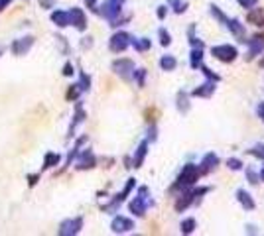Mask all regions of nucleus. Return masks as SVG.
Masks as SVG:
<instances>
[{
  "mask_svg": "<svg viewBox=\"0 0 264 236\" xmlns=\"http://www.w3.org/2000/svg\"><path fill=\"white\" fill-rule=\"evenodd\" d=\"M249 22L251 24H257V26H264V12L263 10H255V8H251V14H249Z\"/></svg>",
  "mask_w": 264,
  "mask_h": 236,
  "instance_id": "nucleus-27",
  "label": "nucleus"
},
{
  "mask_svg": "<svg viewBox=\"0 0 264 236\" xmlns=\"http://www.w3.org/2000/svg\"><path fill=\"white\" fill-rule=\"evenodd\" d=\"M38 179H40V174L28 176V185H30V187H36V185H38Z\"/></svg>",
  "mask_w": 264,
  "mask_h": 236,
  "instance_id": "nucleus-43",
  "label": "nucleus"
},
{
  "mask_svg": "<svg viewBox=\"0 0 264 236\" xmlns=\"http://www.w3.org/2000/svg\"><path fill=\"white\" fill-rule=\"evenodd\" d=\"M249 154H253V156H257V158L264 160V146H255V148H251Z\"/></svg>",
  "mask_w": 264,
  "mask_h": 236,
  "instance_id": "nucleus-39",
  "label": "nucleus"
},
{
  "mask_svg": "<svg viewBox=\"0 0 264 236\" xmlns=\"http://www.w3.org/2000/svg\"><path fill=\"white\" fill-rule=\"evenodd\" d=\"M83 2H85V6H87L89 10L95 12V8H97V0H83Z\"/></svg>",
  "mask_w": 264,
  "mask_h": 236,
  "instance_id": "nucleus-45",
  "label": "nucleus"
},
{
  "mask_svg": "<svg viewBox=\"0 0 264 236\" xmlns=\"http://www.w3.org/2000/svg\"><path fill=\"white\" fill-rule=\"evenodd\" d=\"M132 229H134V221H132V219H126V217H122V215L114 217V219H112V223H110V231H112V233H116V235L130 233Z\"/></svg>",
  "mask_w": 264,
  "mask_h": 236,
  "instance_id": "nucleus-14",
  "label": "nucleus"
},
{
  "mask_svg": "<svg viewBox=\"0 0 264 236\" xmlns=\"http://www.w3.org/2000/svg\"><path fill=\"white\" fill-rule=\"evenodd\" d=\"M85 109H83V105H81V101H77V105H75V113H73V120H71V126H69V132H67V138H73L75 136V128L85 120Z\"/></svg>",
  "mask_w": 264,
  "mask_h": 236,
  "instance_id": "nucleus-15",
  "label": "nucleus"
},
{
  "mask_svg": "<svg viewBox=\"0 0 264 236\" xmlns=\"http://www.w3.org/2000/svg\"><path fill=\"white\" fill-rule=\"evenodd\" d=\"M83 229V217H73V219H65L61 225H59V236H75L81 233Z\"/></svg>",
  "mask_w": 264,
  "mask_h": 236,
  "instance_id": "nucleus-8",
  "label": "nucleus"
},
{
  "mask_svg": "<svg viewBox=\"0 0 264 236\" xmlns=\"http://www.w3.org/2000/svg\"><path fill=\"white\" fill-rule=\"evenodd\" d=\"M79 95H81L79 85H71L69 91H67V99H69V101H79Z\"/></svg>",
  "mask_w": 264,
  "mask_h": 236,
  "instance_id": "nucleus-34",
  "label": "nucleus"
},
{
  "mask_svg": "<svg viewBox=\"0 0 264 236\" xmlns=\"http://www.w3.org/2000/svg\"><path fill=\"white\" fill-rule=\"evenodd\" d=\"M199 69L203 71V75H205V77H207L209 81H215V83H219V81H221V77H219L217 73H213V71H211V69H209V67H205V65H201Z\"/></svg>",
  "mask_w": 264,
  "mask_h": 236,
  "instance_id": "nucleus-36",
  "label": "nucleus"
},
{
  "mask_svg": "<svg viewBox=\"0 0 264 236\" xmlns=\"http://www.w3.org/2000/svg\"><path fill=\"white\" fill-rule=\"evenodd\" d=\"M189 65H191V69H199V67L203 65V50H201V48H191Z\"/></svg>",
  "mask_w": 264,
  "mask_h": 236,
  "instance_id": "nucleus-23",
  "label": "nucleus"
},
{
  "mask_svg": "<svg viewBox=\"0 0 264 236\" xmlns=\"http://www.w3.org/2000/svg\"><path fill=\"white\" fill-rule=\"evenodd\" d=\"M261 67H264V59H261Z\"/></svg>",
  "mask_w": 264,
  "mask_h": 236,
  "instance_id": "nucleus-50",
  "label": "nucleus"
},
{
  "mask_svg": "<svg viewBox=\"0 0 264 236\" xmlns=\"http://www.w3.org/2000/svg\"><path fill=\"white\" fill-rule=\"evenodd\" d=\"M243 166H245V164H243L241 160H237V158H229V160H227V168H229V170H233V172L243 170Z\"/></svg>",
  "mask_w": 264,
  "mask_h": 236,
  "instance_id": "nucleus-35",
  "label": "nucleus"
},
{
  "mask_svg": "<svg viewBox=\"0 0 264 236\" xmlns=\"http://www.w3.org/2000/svg\"><path fill=\"white\" fill-rule=\"evenodd\" d=\"M130 46H134L136 52H148L152 48V42L148 38H132L130 40Z\"/></svg>",
  "mask_w": 264,
  "mask_h": 236,
  "instance_id": "nucleus-25",
  "label": "nucleus"
},
{
  "mask_svg": "<svg viewBox=\"0 0 264 236\" xmlns=\"http://www.w3.org/2000/svg\"><path fill=\"white\" fill-rule=\"evenodd\" d=\"M95 166H97V158H95V154L89 148L87 150H81L77 154V158H75V170L85 172V170H93Z\"/></svg>",
  "mask_w": 264,
  "mask_h": 236,
  "instance_id": "nucleus-11",
  "label": "nucleus"
},
{
  "mask_svg": "<svg viewBox=\"0 0 264 236\" xmlns=\"http://www.w3.org/2000/svg\"><path fill=\"white\" fill-rule=\"evenodd\" d=\"M77 85H79L81 93H87V91L91 89V77H89L87 73L81 71V73H79V83H77Z\"/></svg>",
  "mask_w": 264,
  "mask_h": 236,
  "instance_id": "nucleus-28",
  "label": "nucleus"
},
{
  "mask_svg": "<svg viewBox=\"0 0 264 236\" xmlns=\"http://www.w3.org/2000/svg\"><path fill=\"white\" fill-rule=\"evenodd\" d=\"M2 54H4V46H0V58H2Z\"/></svg>",
  "mask_w": 264,
  "mask_h": 236,
  "instance_id": "nucleus-49",
  "label": "nucleus"
},
{
  "mask_svg": "<svg viewBox=\"0 0 264 236\" xmlns=\"http://www.w3.org/2000/svg\"><path fill=\"white\" fill-rule=\"evenodd\" d=\"M217 166H219V158H217V154L209 152V154L203 156V160H201V164H199V172H201V174H209V172H213Z\"/></svg>",
  "mask_w": 264,
  "mask_h": 236,
  "instance_id": "nucleus-17",
  "label": "nucleus"
},
{
  "mask_svg": "<svg viewBox=\"0 0 264 236\" xmlns=\"http://www.w3.org/2000/svg\"><path fill=\"white\" fill-rule=\"evenodd\" d=\"M257 113H259V117L263 118V122H264V103H261V105H259V109H257Z\"/></svg>",
  "mask_w": 264,
  "mask_h": 236,
  "instance_id": "nucleus-47",
  "label": "nucleus"
},
{
  "mask_svg": "<svg viewBox=\"0 0 264 236\" xmlns=\"http://www.w3.org/2000/svg\"><path fill=\"white\" fill-rule=\"evenodd\" d=\"M130 40H132V36L128 32H114L108 40V50L112 54H122L130 46Z\"/></svg>",
  "mask_w": 264,
  "mask_h": 236,
  "instance_id": "nucleus-6",
  "label": "nucleus"
},
{
  "mask_svg": "<svg viewBox=\"0 0 264 236\" xmlns=\"http://www.w3.org/2000/svg\"><path fill=\"white\" fill-rule=\"evenodd\" d=\"M209 12H211L213 16L233 34V36H237V38H241V42H243V38H245V26L237 20V18H229V16H225L223 12H221V8L219 6H215V4H211L209 6Z\"/></svg>",
  "mask_w": 264,
  "mask_h": 236,
  "instance_id": "nucleus-2",
  "label": "nucleus"
},
{
  "mask_svg": "<svg viewBox=\"0 0 264 236\" xmlns=\"http://www.w3.org/2000/svg\"><path fill=\"white\" fill-rule=\"evenodd\" d=\"M50 18H52V24H55L57 28H67L69 26V12L67 10H53Z\"/></svg>",
  "mask_w": 264,
  "mask_h": 236,
  "instance_id": "nucleus-20",
  "label": "nucleus"
},
{
  "mask_svg": "<svg viewBox=\"0 0 264 236\" xmlns=\"http://www.w3.org/2000/svg\"><path fill=\"white\" fill-rule=\"evenodd\" d=\"M124 2H126V0H105L99 8H95V12H97V14H101L105 20L112 22V20H116V18L120 16Z\"/></svg>",
  "mask_w": 264,
  "mask_h": 236,
  "instance_id": "nucleus-4",
  "label": "nucleus"
},
{
  "mask_svg": "<svg viewBox=\"0 0 264 236\" xmlns=\"http://www.w3.org/2000/svg\"><path fill=\"white\" fill-rule=\"evenodd\" d=\"M53 6H55V0H40V8L44 10H52Z\"/></svg>",
  "mask_w": 264,
  "mask_h": 236,
  "instance_id": "nucleus-41",
  "label": "nucleus"
},
{
  "mask_svg": "<svg viewBox=\"0 0 264 236\" xmlns=\"http://www.w3.org/2000/svg\"><path fill=\"white\" fill-rule=\"evenodd\" d=\"M172 6H174V12L176 14H183L185 8H187V2H181V0H168Z\"/></svg>",
  "mask_w": 264,
  "mask_h": 236,
  "instance_id": "nucleus-33",
  "label": "nucleus"
},
{
  "mask_svg": "<svg viewBox=\"0 0 264 236\" xmlns=\"http://www.w3.org/2000/svg\"><path fill=\"white\" fill-rule=\"evenodd\" d=\"M69 26H73L75 30L79 32H85L87 30V16L81 8H69Z\"/></svg>",
  "mask_w": 264,
  "mask_h": 236,
  "instance_id": "nucleus-13",
  "label": "nucleus"
},
{
  "mask_svg": "<svg viewBox=\"0 0 264 236\" xmlns=\"http://www.w3.org/2000/svg\"><path fill=\"white\" fill-rule=\"evenodd\" d=\"M247 179H249V183L257 185V183H259V174H257L253 168H249V170H247Z\"/></svg>",
  "mask_w": 264,
  "mask_h": 236,
  "instance_id": "nucleus-37",
  "label": "nucleus"
},
{
  "mask_svg": "<svg viewBox=\"0 0 264 236\" xmlns=\"http://www.w3.org/2000/svg\"><path fill=\"white\" fill-rule=\"evenodd\" d=\"M112 71L118 75V77H122V79H132V73H134V61L132 59H126V58H120V59H114L112 61Z\"/></svg>",
  "mask_w": 264,
  "mask_h": 236,
  "instance_id": "nucleus-9",
  "label": "nucleus"
},
{
  "mask_svg": "<svg viewBox=\"0 0 264 236\" xmlns=\"http://www.w3.org/2000/svg\"><path fill=\"white\" fill-rule=\"evenodd\" d=\"M34 44H36V38H34V36H24V38H18V40H14V42L10 44V52H12L14 56L22 58V56H26V54L32 50Z\"/></svg>",
  "mask_w": 264,
  "mask_h": 236,
  "instance_id": "nucleus-10",
  "label": "nucleus"
},
{
  "mask_svg": "<svg viewBox=\"0 0 264 236\" xmlns=\"http://www.w3.org/2000/svg\"><path fill=\"white\" fill-rule=\"evenodd\" d=\"M136 187V179L134 177H130L128 181H126V185H124V189L118 193V195H114V199L110 201V205H106V207H103V211H114V209H118L120 207V203L130 195V191Z\"/></svg>",
  "mask_w": 264,
  "mask_h": 236,
  "instance_id": "nucleus-12",
  "label": "nucleus"
},
{
  "mask_svg": "<svg viewBox=\"0 0 264 236\" xmlns=\"http://www.w3.org/2000/svg\"><path fill=\"white\" fill-rule=\"evenodd\" d=\"M237 201L243 205V209H247V211H253L255 209V199L245 191V189H239L237 191Z\"/></svg>",
  "mask_w": 264,
  "mask_h": 236,
  "instance_id": "nucleus-21",
  "label": "nucleus"
},
{
  "mask_svg": "<svg viewBox=\"0 0 264 236\" xmlns=\"http://www.w3.org/2000/svg\"><path fill=\"white\" fill-rule=\"evenodd\" d=\"M148 140H142L140 142V146L136 148V154H134V166L132 168H142V164H144V160H146V154H148Z\"/></svg>",
  "mask_w": 264,
  "mask_h": 236,
  "instance_id": "nucleus-19",
  "label": "nucleus"
},
{
  "mask_svg": "<svg viewBox=\"0 0 264 236\" xmlns=\"http://www.w3.org/2000/svg\"><path fill=\"white\" fill-rule=\"evenodd\" d=\"M211 56L215 59H219V61H223V63H233L235 59L239 58V52H237L235 46L223 44V46H215V48H211Z\"/></svg>",
  "mask_w": 264,
  "mask_h": 236,
  "instance_id": "nucleus-7",
  "label": "nucleus"
},
{
  "mask_svg": "<svg viewBox=\"0 0 264 236\" xmlns=\"http://www.w3.org/2000/svg\"><path fill=\"white\" fill-rule=\"evenodd\" d=\"M156 14H158L160 20H164V18L168 16V6H158V12H156Z\"/></svg>",
  "mask_w": 264,
  "mask_h": 236,
  "instance_id": "nucleus-44",
  "label": "nucleus"
},
{
  "mask_svg": "<svg viewBox=\"0 0 264 236\" xmlns=\"http://www.w3.org/2000/svg\"><path fill=\"white\" fill-rule=\"evenodd\" d=\"M259 177H261V179H263V181H264V168H263V170H261V176H259Z\"/></svg>",
  "mask_w": 264,
  "mask_h": 236,
  "instance_id": "nucleus-48",
  "label": "nucleus"
},
{
  "mask_svg": "<svg viewBox=\"0 0 264 236\" xmlns=\"http://www.w3.org/2000/svg\"><path fill=\"white\" fill-rule=\"evenodd\" d=\"M59 162H61V156L59 154H55V152H48L46 156H44V166H42V172H48V170H52L55 166H59Z\"/></svg>",
  "mask_w": 264,
  "mask_h": 236,
  "instance_id": "nucleus-22",
  "label": "nucleus"
},
{
  "mask_svg": "<svg viewBox=\"0 0 264 236\" xmlns=\"http://www.w3.org/2000/svg\"><path fill=\"white\" fill-rule=\"evenodd\" d=\"M201 172H199V166H193V164H185L183 170L179 172V176L176 179V183L172 185V191H185L189 187L195 185V181L199 179Z\"/></svg>",
  "mask_w": 264,
  "mask_h": 236,
  "instance_id": "nucleus-1",
  "label": "nucleus"
},
{
  "mask_svg": "<svg viewBox=\"0 0 264 236\" xmlns=\"http://www.w3.org/2000/svg\"><path fill=\"white\" fill-rule=\"evenodd\" d=\"M132 77L136 79V83H138V87H144V83H146V69H134V73H132Z\"/></svg>",
  "mask_w": 264,
  "mask_h": 236,
  "instance_id": "nucleus-32",
  "label": "nucleus"
},
{
  "mask_svg": "<svg viewBox=\"0 0 264 236\" xmlns=\"http://www.w3.org/2000/svg\"><path fill=\"white\" fill-rule=\"evenodd\" d=\"M73 73H75V71H73V65H71V63L67 61V63L63 65V75H65V77H71Z\"/></svg>",
  "mask_w": 264,
  "mask_h": 236,
  "instance_id": "nucleus-42",
  "label": "nucleus"
},
{
  "mask_svg": "<svg viewBox=\"0 0 264 236\" xmlns=\"http://www.w3.org/2000/svg\"><path fill=\"white\" fill-rule=\"evenodd\" d=\"M195 227H197V223H195V219H185V221H181V233L183 235H191L193 231H195Z\"/></svg>",
  "mask_w": 264,
  "mask_h": 236,
  "instance_id": "nucleus-29",
  "label": "nucleus"
},
{
  "mask_svg": "<svg viewBox=\"0 0 264 236\" xmlns=\"http://www.w3.org/2000/svg\"><path fill=\"white\" fill-rule=\"evenodd\" d=\"M205 193H209V187H197V189H185V193L176 201V211L177 213H181V211H185L187 207H191L193 203H195V199L197 197H201V195H205Z\"/></svg>",
  "mask_w": 264,
  "mask_h": 236,
  "instance_id": "nucleus-5",
  "label": "nucleus"
},
{
  "mask_svg": "<svg viewBox=\"0 0 264 236\" xmlns=\"http://www.w3.org/2000/svg\"><path fill=\"white\" fill-rule=\"evenodd\" d=\"M158 36H160V44H162L164 48H168V46L172 44V36H170V32H168V30L160 28V30H158Z\"/></svg>",
  "mask_w": 264,
  "mask_h": 236,
  "instance_id": "nucleus-31",
  "label": "nucleus"
},
{
  "mask_svg": "<svg viewBox=\"0 0 264 236\" xmlns=\"http://www.w3.org/2000/svg\"><path fill=\"white\" fill-rule=\"evenodd\" d=\"M160 67L164 71H174L177 67V59L174 58V56H164V58L160 59Z\"/></svg>",
  "mask_w": 264,
  "mask_h": 236,
  "instance_id": "nucleus-26",
  "label": "nucleus"
},
{
  "mask_svg": "<svg viewBox=\"0 0 264 236\" xmlns=\"http://www.w3.org/2000/svg\"><path fill=\"white\" fill-rule=\"evenodd\" d=\"M150 205H152V201H150V189H148L146 185H142V187L138 189V195L128 203V211H130L134 217H144Z\"/></svg>",
  "mask_w": 264,
  "mask_h": 236,
  "instance_id": "nucleus-3",
  "label": "nucleus"
},
{
  "mask_svg": "<svg viewBox=\"0 0 264 236\" xmlns=\"http://www.w3.org/2000/svg\"><path fill=\"white\" fill-rule=\"evenodd\" d=\"M217 83L215 81H207V83H203V85H199L197 89H193L191 91V97H203V99H211L213 93H215V87Z\"/></svg>",
  "mask_w": 264,
  "mask_h": 236,
  "instance_id": "nucleus-18",
  "label": "nucleus"
},
{
  "mask_svg": "<svg viewBox=\"0 0 264 236\" xmlns=\"http://www.w3.org/2000/svg\"><path fill=\"white\" fill-rule=\"evenodd\" d=\"M85 142H87V136H81V138H79V140L75 142V146H73V150H71V152H69V156H67V162H65V166H63V170H65L67 166H71V164L75 162V158H77V154L81 152V146H83Z\"/></svg>",
  "mask_w": 264,
  "mask_h": 236,
  "instance_id": "nucleus-24",
  "label": "nucleus"
},
{
  "mask_svg": "<svg viewBox=\"0 0 264 236\" xmlns=\"http://www.w3.org/2000/svg\"><path fill=\"white\" fill-rule=\"evenodd\" d=\"M264 52V36H255L253 40H249V56L247 59L251 61V59H255L257 56H261Z\"/></svg>",
  "mask_w": 264,
  "mask_h": 236,
  "instance_id": "nucleus-16",
  "label": "nucleus"
},
{
  "mask_svg": "<svg viewBox=\"0 0 264 236\" xmlns=\"http://www.w3.org/2000/svg\"><path fill=\"white\" fill-rule=\"evenodd\" d=\"M12 2H14V0H0V12H2V10H6Z\"/></svg>",
  "mask_w": 264,
  "mask_h": 236,
  "instance_id": "nucleus-46",
  "label": "nucleus"
},
{
  "mask_svg": "<svg viewBox=\"0 0 264 236\" xmlns=\"http://www.w3.org/2000/svg\"><path fill=\"white\" fill-rule=\"evenodd\" d=\"M177 109L181 111V113H187V109H189V103H187V95L181 91L179 95H177Z\"/></svg>",
  "mask_w": 264,
  "mask_h": 236,
  "instance_id": "nucleus-30",
  "label": "nucleus"
},
{
  "mask_svg": "<svg viewBox=\"0 0 264 236\" xmlns=\"http://www.w3.org/2000/svg\"><path fill=\"white\" fill-rule=\"evenodd\" d=\"M189 44H191V48H201L203 50V42L193 36V30H189Z\"/></svg>",
  "mask_w": 264,
  "mask_h": 236,
  "instance_id": "nucleus-38",
  "label": "nucleus"
},
{
  "mask_svg": "<svg viewBox=\"0 0 264 236\" xmlns=\"http://www.w3.org/2000/svg\"><path fill=\"white\" fill-rule=\"evenodd\" d=\"M243 8H247V10H251V8H255L257 4H259V0H237Z\"/></svg>",
  "mask_w": 264,
  "mask_h": 236,
  "instance_id": "nucleus-40",
  "label": "nucleus"
}]
</instances>
